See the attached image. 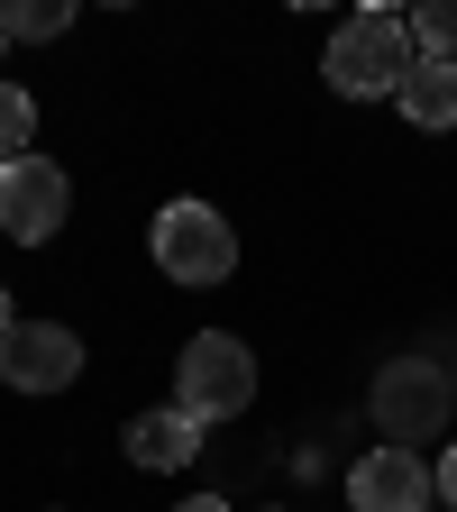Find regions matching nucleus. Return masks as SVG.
Listing matches in <instances>:
<instances>
[{
	"instance_id": "nucleus-4",
	"label": "nucleus",
	"mask_w": 457,
	"mask_h": 512,
	"mask_svg": "<svg viewBox=\"0 0 457 512\" xmlns=\"http://www.w3.org/2000/svg\"><path fill=\"white\" fill-rule=\"evenodd\" d=\"M375 430H384V448H421V439H439L448 430V412H457V384H448V366H430V357H394V366H375Z\"/></svg>"
},
{
	"instance_id": "nucleus-10",
	"label": "nucleus",
	"mask_w": 457,
	"mask_h": 512,
	"mask_svg": "<svg viewBox=\"0 0 457 512\" xmlns=\"http://www.w3.org/2000/svg\"><path fill=\"white\" fill-rule=\"evenodd\" d=\"M64 28H74V10H64V0H0V46H10V37L46 46V37H64Z\"/></svg>"
},
{
	"instance_id": "nucleus-13",
	"label": "nucleus",
	"mask_w": 457,
	"mask_h": 512,
	"mask_svg": "<svg viewBox=\"0 0 457 512\" xmlns=\"http://www.w3.org/2000/svg\"><path fill=\"white\" fill-rule=\"evenodd\" d=\"M430 485H439V503H448V512H457V448H448V458H439V467H430Z\"/></svg>"
},
{
	"instance_id": "nucleus-15",
	"label": "nucleus",
	"mask_w": 457,
	"mask_h": 512,
	"mask_svg": "<svg viewBox=\"0 0 457 512\" xmlns=\"http://www.w3.org/2000/svg\"><path fill=\"white\" fill-rule=\"evenodd\" d=\"M19 330V311H10V284H0V339H10Z\"/></svg>"
},
{
	"instance_id": "nucleus-7",
	"label": "nucleus",
	"mask_w": 457,
	"mask_h": 512,
	"mask_svg": "<svg viewBox=\"0 0 457 512\" xmlns=\"http://www.w3.org/2000/svg\"><path fill=\"white\" fill-rule=\"evenodd\" d=\"M430 458H421V448H366V458L348 467V503L357 512H430Z\"/></svg>"
},
{
	"instance_id": "nucleus-8",
	"label": "nucleus",
	"mask_w": 457,
	"mask_h": 512,
	"mask_svg": "<svg viewBox=\"0 0 457 512\" xmlns=\"http://www.w3.org/2000/svg\"><path fill=\"white\" fill-rule=\"evenodd\" d=\"M192 458H202V421H192V412H138V421H128V467H192Z\"/></svg>"
},
{
	"instance_id": "nucleus-5",
	"label": "nucleus",
	"mask_w": 457,
	"mask_h": 512,
	"mask_svg": "<svg viewBox=\"0 0 457 512\" xmlns=\"http://www.w3.org/2000/svg\"><path fill=\"white\" fill-rule=\"evenodd\" d=\"M64 202H74L64 165H46V156H10V165H0V238L46 247L64 229Z\"/></svg>"
},
{
	"instance_id": "nucleus-16",
	"label": "nucleus",
	"mask_w": 457,
	"mask_h": 512,
	"mask_svg": "<svg viewBox=\"0 0 457 512\" xmlns=\"http://www.w3.org/2000/svg\"><path fill=\"white\" fill-rule=\"evenodd\" d=\"M448 384H457V375H448Z\"/></svg>"
},
{
	"instance_id": "nucleus-12",
	"label": "nucleus",
	"mask_w": 457,
	"mask_h": 512,
	"mask_svg": "<svg viewBox=\"0 0 457 512\" xmlns=\"http://www.w3.org/2000/svg\"><path fill=\"white\" fill-rule=\"evenodd\" d=\"M28 138H37V101H28L19 83H0V165L28 156Z\"/></svg>"
},
{
	"instance_id": "nucleus-2",
	"label": "nucleus",
	"mask_w": 457,
	"mask_h": 512,
	"mask_svg": "<svg viewBox=\"0 0 457 512\" xmlns=\"http://www.w3.org/2000/svg\"><path fill=\"white\" fill-rule=\"evenodd\" d=\"M147 247H156V266H165L174 284H192V293H211V284L238 275V229H229L211 202H165L156 229H147Z\"/></svg>"
},
{
	"instance_id": "nucleus-9",
	"label": "nucleus",
	"mask_w": 457,
	"mask_h": 512,
	"mask_svg": "<svg viewBox=\"0 0 457 512\" xmlns=\"http://www.w3.org/2000/svg\"><path fill=\"white\" fill-rule=\"evenodd\" d=\"M394 101H403V119H412V128H457V64L421 55V64H412V83H403Z\"/></svg>"
},
{
	"instance_id": "nucleus-3",
	"label": "nucleus",
	"mask_w": 457,
	"mask_h": 512,
	"mask_svg": "<svg viewBox=\"0 0 457 512\" xmlns=\"http://www.w3.org/2000/svg\"><path fill=\"white\" fill-rule=\"evenodd\" d=\"M247 403H256V357H247V339H229V330L183 339V366H174V412H192V421H238Z\"/></svg>"
},
{
	"instance_id": "nucleus-1",
	"label": "nucleus",
	"mask_w": 457,
	"mask_h": 512,
	"mask_svg": "<svg viewBox=\"0 0 457 512\" xmlns=\"http://www.w3.org/2000/svg\"><path fill=\"white\" fill-rule=\"evenodd\" d=\"M412 64H421L412 19H394V10H357V19L330 37L320 74H330V92H348V101H384V92L412 83Z\"/></svg>"
},
{
	"instance_id": "nucleus-14",
	"label": "nucleus",
	"mask_w": 457,
	"mask_h": 512,
	"mask_svg": "<svg viewBox=\"0 0 457 512\" xmlns=\"http://www.w3.org/2000/svg\"><path fill=\"white\" fill-rule=\"evenodd\" d=\"M174 512H229V503H220V494H192V503H174Z\"/></svg>"
},
{
	"instance_id": "nucleus-6",
	"label": "nucleus",
	"mask_w": 457,
	"mask_h": 512,
	"mask_svg": "<svg viewBox=\"0 0 457 512\" xmlns=\"http://www.w3.org/2000/svg\"><path fill=\"white\" fill-rule=\"evenodd\" d=\"M0 375H10L19 394H64V384L83 375V339L64 330V320H19V330L0 339Z\"/></svg>"
},
{
	"instance_id": "nucleus-11",
	"label": "nucleus",
	"mask_w": 457,
	"mask_h": 512,
	"mask_svg": "<svg viewBox=\"0 0 457 512\" xmlns=\"http://www.w3.org/2000/svg\"><path fill=\"white\" fill-rule=\"evenodd\" d=\"M412 46L439 55V64H457V0H421V10H412Z\"/></svg>"
}]
</instances>
